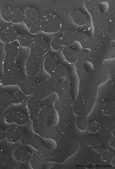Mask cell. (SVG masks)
Segmentation results:
<instances>
[{"label": "cell", "mask_w": 115, "mask_h": 169, "mask_svg": "<svg viewBox=\"0 0 115 169\" xmlns=\"http://www.w3.org/2000/svg\"><path fill=\"white\" fill-rule=\"evenodd\" d=\"M49 49L48 45L44 42L38 40H34L31 46L30 54L26 65L27 76L34 77L38 72L42 58Z\"/></svg>", "instance_id": "obj_1"}, {"label": "cell", "mask_w": 115, "mask_h": 169, "mask_svg": "<svg viewBox=\"0 0 115 169\" xmlns=\"http://www.w3.org/2000/svg\"><path fill=\"white\" fill-rule=\"evenodd\" d=\"M3 75L2 84L3 85H19L21 80V73L15 58L5 56L3 64Z\"/></svg>", "instance_id": "obj_2"}, {"label": "cell", "mask_w": 115, "mask_h": 169, "mask_svg": "<svg viewBox=\"0 0 115 169\" xmlns=\"http://www.w3.org/2000/svg\"><path fill=\"white\" fill-rule=\"evenodd\" d=\"M71 79L67 78L56 88L54 92L58 95L59 99L55 103L54 108L56 111L72 105L74 101L71 92Z\"/></svg>", "instance_id": "obj_3"}, {"label": "cell", "mask_w": 115, "mask_h": 169, "mask_svg": "<svg viewBox=\"0 0 115 169\" xmlns=\"http://www.w3.org/2000/svg\"><path fill=\"white\" fill-rule=\"evenodd\" d=\"M96 97L86 94L78 93L72 105V111L78 116H86L90 112Z\"/></svg>", "instance_id": "obj_4"}, {"label": "cell", "mask_w": 115, "mask_h": 169, "mask_svg": "<svg viewBox=\"0 0 115 169\" xmlns=\"http://www.w3.org/2000/svg\"><path fill=\"white\" fill-rule=\"evenodd\" d=\"M78 147L79 144L74 139L64 145L57 146L55 149L51 150L52 161L62 163L73 155Z\"/></svg>", "instance_id": "obj_5"}, {"label": "cell", "mask_w": 115, "mask_h": 169, "mask_svg": "<svg viewBox=\"0 0 115 169\" xmlns=\"http://www.w3.org/2000/svg\"><path fill=\"white\" fill-rule=\"evenodd\" d=\"M41 30L46 33L57 32L61 29L62 23L55 14L49 13L44 16L40 23Z\"/></svg>", "instance_id": "obj_6"}, {"label": "cell", "mask_w": 115, "mask_h": 169, "mask_svg": "<svg viewBox=\"0 0 115 169\" xmlns=\"http://www.w3.org/2000/svg\"><path fill=\"white\" fill-rule=\"evenodd\" d=\"M60 82L59 80L51 77L46 82L38 85L34 91L33 96L39 100L43 99L54 92Z\"/></svg>", "instance_id": "obj_7"}, {"label": "cell", "mask_w": 115, "mask_h": 169, "mask_svg": "<svg viewBox=\"0 0 115 169\" xmlns=\"http://www.w3.org/2000/svg\"><path fill=\"white\" fill-rule=\"evenodd\" d=\"M50 161H52L51 151L47 148L38 151L34 154L30 164L33 169H41L45 162Z\"/></svg>", "instance_id": "obj_8"}, {"label": "cell", "mask_w": 115, "mask_h": 169, "mask_svg": "<svg viewBox=\"0 0 115 169\" xmlns=\"http://www.w3.org/2000/svg\"><path fill=\"white\" fill-rule=\"evenodd\" d=\"M72 110V106L64 108L57 111L59 117V121L55 127L59 132H63L69 128L68 124Z\"/></svg>", "instance_id": "obj_9"}, {"label": "cell", "mask_w": 115, "mask_h": 169, "mask_svg": "<svg viewBox=\"0 0 115 169\" xmlns=\"http://www.w3.org/2000/svg\"><path fill=\"white\" fill-rule=\"evenodd\" d=\"M18 35L16 29L13 25L8 24L0 29V39L5 44L13 42L17 39Z\"/></svg>", "instance_id": "obj_10"}, {"label": "cell", "mask_w": 115, "mask_h": 169, "mask_svg": "<svg viewBox=\"0 0 115 169\" xmlns=\"http://www.w3.org/2000/svg\"><path fill=\"white\" fill-rule=\"evenodd\" d=\"M52 111V108L50 106H47L43 107L39 112L37 119L33 121V128H42L46 127Z\"/></svg>", "instance_id": "obj_11"}, {"label": "cell", "mask_w": 115, "mask_h": 169, "mask_svg": "<svg viewBox=\"0 0 115 169\" xmlns=\"http://www.w3.org/2000/svg\"><path fill=\"white\" fill-rule=\"evenodd\" d=\"M39 84L33 77L27 76L22 78L19 85L21 92L25 95H30L33 94Z\"/></svg>", "instance_id": "obj_12"}, {"label": "cell", "mask_w": 115, "mask_h": 169, "mask_svg": "<svg viewBox=\"0 0 115 169\" xmlns=\"http://www.w3.org/2000/svg\"><path fill=\"white\" fill-rule=\"evenodd\" d=\"M24 13L23 22L29 29L40 24L38 12L35 8L27 7L25 9Z\"/></svg>", "instance_id": "obj_13"}, {"label": "cell", "mask_w": 115, "mask_h": 169, "mask_svg": "<svg viewBox=\"0 0 115 169\" xmlns=\"http://www.w3.org/2000/svg\"><path fill=\"white\" fill-rule=\"evenodd\" d=\"M28 119V116L25 113L17 112L8 114L5 118V120L9 124L15 123L18 125L22 126L27 122Z\"/></svg>", "instance_id": "obj_14"}, {"label": "cell", "mask_w": 115, "mask_h": 169, "mask_svg": "<svg viewBox=\"0 0 115 169\" xmlns=\"http://www.w3.org/2000/svg\"><path fill=\"white\" fill-rule=\"evenodd\" d=\"M23 133L21 129L16 127H12L6 132V138L10 142L14 143L20 140Z\"/></svg>", "instance_id": "obj_15"}, {"label": "cell", "mask_w": 115, "mask_h": 169, "mask_svg": "<svg viewBox=\"0 0 115 169\" xmlns=\"http://www.w3.org/2000/svg\"><path fill=\"white\" fill-rule=\"evenodd\" d=\"M13 155L17 161L21 162L27 161L31 156L28 150L23 145L19 146L16 149Z\"/></svg>", "instance_id": "obj_16"}, {"label": "cell", "mask_w": 115, "mask_h": 169, "mask_svg": "<svg viewBox=\"0 0 115 169\" xmlns=\"http://www.w3.org/2000/svg\"><path fill=\"white\" fill-rule=\"evenodd\" d=\"M13 95L7 92L0 93V118L6 109L12 103Z\"/></svg>", "instance_id": "obj_17"}, {"label": "cell", "mask_w": 115, "mask_h": 169, "mask_svg": "<svg viewBox=\"0 0 115 169\" xmlns=\"http://www.w3.org/2000/svg\"><path fill=\"white\" fill-rule=\"evenodd\" d=\"M56 57L53 54H49L45 57L44 62L45 70L50 74L58 66Z\"/></svg>", "instance_id": "obj_18"}, {"label": "cell", "mask_w": 115, "mask_h": 169, "mask_svg": "<svg viewBox=\"0 0 115 169\" xmlns=\"http://www.w3.org/2000/svg\"><path fill=\"white\" fill-rule=\"evenodd\" d=\"M74 22L79 26H82L87 22L88 18L86 15L79 10L73 11L71 14Z\"/></svg>", "instance_id": "obj_19"}, {"label": "cell", "mask_w": 115, "mask_h": 169, "mask_svg": "<svg viewBox=\"0 0 115 169\" xmlns=\"http://www.w3.org/2000/svg\"><path fill=\"white\" fill-rule=\"evenodd\" d=\"M79 52L69 46L65 47L62 50L63 55L67 61L70 63H73L76 61Z\"/></svg>", "instance_id": "obj_20"}, {"label": "cell", "mask_w": 115, "mask_h": 169, "mask_svg": "<svg viewBox=\"0 0 115 169\" xmlns=\"http://www.w3.org/2000/svg\"><path fill=\"white\" fill-rule=\"evenodd\" d=\"M19 50V47L18 45L13 42L5 44L6 56L15 58Z\"/></svg>", "instance_id": "obj_21"}, {"label": "cell", "mask_w": 115, "mask_h": 169, "mask_svg": "<svg viewBox=\"0 0 115 169\" xmlns=\"http://www.w3.org/2000/svg\"><path fill=\"white\" fill-rule=\"evenodd\" d=\"M68 73V70L65 66L58 65L50 74L51 78L59 80L62 77L67 75Z\"/></svg>", "instance_id": "obj_22"}, {"label": "cell", "mask_w": 115, "mask_h": 169, "mask_svg": "<svg viewBox=\"0 0 115 169\" xmlns=\"http://www.w3.org/2000/svg\"><path fill=\"white\" fill-rule=\"evenodd\" d=\"M17 39L21 46L25 47L30 45L34 40L33 37L28 33L22 34L18 35Z\"/></svg>", "instance_id": "obj_23"}, {"label": "cell", "mask_w": 115, "mask_h": 169, "mask_svg": "<svg viewBox=\"0 0 115 169\" xmlns=\"http://www.w3.org/2000/svg\"><path fill=\"white\" fill-rule=\"evenodd\" d=\"M24 13L22 10L18 8H13L11 22L17 23L23 21Z\"/></svg>", "instance_id": "obj_24"}, {"label": "cell", "mask_w": 115, "mask_h": 169, "mask_svg": "<svg viewBox=\"0 0 115 169\" xmlns=\"http://www.w3.org/2000/svg\"><path fill=\"white\" fill-rule=\"evenodd\" d=\"M30 145L38 151L48 148L43 145L40 139L36 136H33L31 137Z\"/></svg>", "instance_id": "obj_25"}, {"label": "cell", "mask_w": 115, "mask_h": 169, "mask_svg": "<svg viewBox=\"0 0 115 169\" xmlns=\"http://www.w3.org/2000/svg\"><path fill=\"white\" fill-rule=\"evenodd\" d=\"M13 8L9 7H3L1 11L2 17L6 22H11L12 20Z\"/></svg>", "instance_id": "obj_26"}, {"label": "cell", "mask_w": 115, "mask_h": 169, "mask_svg": "<svg viewBox=\"0 0 115 169\" xmlns=\"http://www.w3.org/2000/svg\"><path fill=\"white\" fill-rule=\"evenodd\" d=\"M40 105L39 100L33 96L30 98L27 102V106L29 112L37 111Z\"/></svg>", "instance_id": "obj_27"}, {"label": "cell", "mask_w": 115, "mask_h": 169, "mask_svg": "<svg viewBox=\"0 0 115 169\" xmlns=\"http://www.w3.org/2000/svg\"><path fill=\"white\" fill-rule=\"evenodd\" d=\"M76 124L78 128L83 131L86 130L88 125L86 116H79Z\"/></svg>", "instance_id": "obj_28"}, {"label": "cell", "mask_w": 115, "mask_h": 169, "mask_svg": "<svg viewBox=\"0 0 115 169\" xmlns=\"http://www.w3.org/2000/svg\"><path fill=\"white\" fill-rule=\"evenodd\" d=\"M63 42V38L60 36H57L52 40L51 46L53 49L57 50L59 49L61 45H62Z\"/></svg>", "instance_id": "obj_29"}, {"label": "cell", "mask_w": 115, "mask_h": 169, "mask_svg": "<svg viewBox=\"0 0 115 169\" xmlns=\"http://www.w3.org/2000/svg\"><path fill=\"white\" fill-rule=\"evenodd\" d=\"M13 95L12 103L14 104H18L21 103L25 98V95L21 91L16 92Z\"/></svg>", "instance_id": "obj_30"}, {"label": "cell", "mask_w": 115, "mask_h": 169, "mask_svg": "<svg viewBox=\"0 0 115 169\" xmlns=\"http://www.w3.org/2000/svg\"><path fill=\"white\" fill-rule=\"evenodd\" d=\"M87 128L90 132H95L99 130L100 127L99 124L97 122L93 121L88 124Z\"/></svg>", "instance_id": "obj_31"}, {"label": "cell", "mask_w": 115, "mask_h": 169, "mask_svg": "<svg viewBox=\"0 0 115 169\" xmlns=\"http://www.w3.org/2000/svg\"><path fill=\"white\" fill-rule=\"evenodd\" d=\"M113 153L109 150H105L102 155V160L105 162H108L113 158Z\"/></svg>", "instance_id": "obj_32"}, {"label": "cell", "mask_w": 115, "mask_h": 169, "mask_svg": "<svg viewBox=\"0 0 115 169\" xmlns=\"http://www.w3.org/2000/svg\"><path fill=\"white\" fill-rule=\"evenodd\" d=\"M31 137L29 135L23 136L20 139L21 143L23 145H30Z\"/></svg>", "instance_id": "obj_33"}, {"label": "cell", "mask_w": 115, "mask_h": 169, "mask_svg": "<svg viewBox=\"0 0 115 169\" xmlns=\"http://www.w3.org/2000/svg\"><path fill=\"white\" fill-rule=\"evenodd\" d=\"M7 155L4 152L0 151V167L6 162Z\"/></svg>", "instance_id": "obj_34"}, {"label": "cell", "mask_w": 115, "mask_h": 169, "mask_svg": "<svg viewBox=\"0 0 115 169\" xmlns=\"http://www.w3.org/2000/svg\"><path fill=\"white\" fill-rule=\"evenodd\" d=\"M41 29L40 24L29 29V32L32 34L37 33Z\"/></svg>", "instance_id": "obj_35"}, {"label": "cell", "mask_w": 115, "mask_h": 169, "mask_svg": "<svg viewBox=\"0 0 115 169\" xmlns=\"http://www.w3.org/2000/svg\"><path fill=\"white\" fill-rule=\"evenodd\" d=\"M39 112L38 111L29 112V116L30 120L34 121L36 120L38 118Z\"/></svg>", "instance_id": "obj_36"}, {"label": "cell", "mask_w": 115, "mask_h": 169, "mask_svg": "<svg viewBox=\"0 0 115 169\" xmlns=\"http://www.w3.org/2000/svg\"><path fill=\"white\" fill-rule=\"evenodd\" d=\"M6 137V132L0 128V140L4 139Z\"/></svg>", "instance_id": "obj_37"}, {"label": "cell", "mask_w": 115, "mask_h": 169, "mask_svg": "<svg viewBox=\"0 0 115 169\" xmlns=\"http://www.w3.org/2000/svg\"><path fill=\"white\" fill-rule=\"evenodd\" d=\"M86 166L88 168L92 169L94 168L95 165L94 163L90 162L88 163Z\"/></svg>", "instance_id": "obj_38"}, {"label": "cell", "mask_w": 115, "mask_h": 169, "mask_svg": "<svg viewBox=\"0 0 115 169\" xmlns=\"http://www.w3.org/2000/svg\"><path fill=\"white\" fill-rule=\"evenodd\" d=\"M109 144L115 148V138L112 139L110 141Z\"/></svg>", "instance_id": "obj_39"}, {"label": "cell", "mask_w": 115, "mask_h": 169, "mask_svg": "<svg viewBox=\"0 0 115 169\" xmlns=\"http://www.w3.org/2000/svg\"><path fill=\"white\" fill-rule=\"evenodd\" d=\"M62 167L59 165H55L52 167L51 169H61Z\"/></svg>", "instance_id": "obj_40"}, {"label": "cell", "mask_w": 115, "mask_h": 169, "mask_svg": "<svg viewBox=\"0 0 115 169\" xmlns=\"http://www.w3.org/2000/svg\"><path fill=\"white\" fill-rule=\"evenodd\" d=\"M115 157L114 156L113 158H112V163L113 165L115 166Z\"/></svg>", "instance_id": "obj_41"}, {"label": "cell", "mask_w": 115, "mask_h": 169, "mask_svg": "<svg viewBox=\"0 0 115 169\" xmlns=\"http://www.w3.org/2000/svg\"><path fill=\"white\" fill-rule=\"evenodd\" d=\"M2 77H0V84H2Z\"/></svg>", "instance_id": "obj_42"}]
</instances>
